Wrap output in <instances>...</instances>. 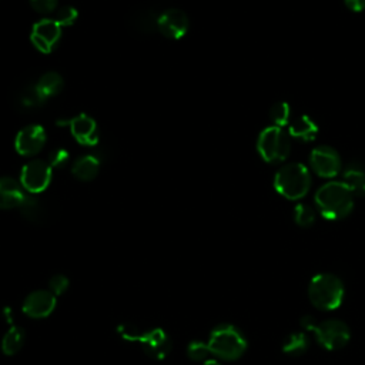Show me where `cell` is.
<instances>
[{
    "label": "cell",
    "mask_w": 365,
    "mask_h": 365,
    "mask_svg": "<svg viewBox=\"0 0 365 365\" xmlns=\"http://www.w3.org/2000/svg\"><path fill=\"white\" fill-rule=\"evenodd\" d=\"M354 194L344 181H329L319 187L315 194V204L327 220H341L354 208Z\"/></svg>",
    "instance_id": "cell-1"
},
{
    "label": "cell",
    "mask_w": 365,
    "mask_h": 365,
    "mask_svg": "<svg viewBox=\"0 0 365 365\" xmlns=\"http://www.w3.org/2000/svg\"><path fill=\"white\" fill-rule=\"evenodd\" d=\"M274 187L287 200H301L311 187L309 170L302 163L285 164L275 173Z\"/></svg>",
    "instance_id": "cell-2"
},
{
    "label": "cell",
    "mask_w": 365,
    "mask_h": 365,
    "mask_svg": "<svg viewBox=\"0 0 365 365\" xmlns=\"http://www.w3.org/2000/svg\"><path fill=\"white\" fill-rule=\"evenodd\" d=\"M208 348L212 355L224 361H235L247 349L244 334L231 324L217 325L208 338Z\"/></svg>",
    "instance_id": "cell-3"
},
{
    "label": "cell",
    "mask_w": 365,
    "mask_h": 365,
    "mask_svg": "<svg viewBox=\"0 0 365 365\" xmlns=\"http://www.w3.org/2000/svg\"><path fill=\"white\" fill-rule=\"evenodd\" d=\"M308 298L311 304L318 309H335L341 305L344 299V284L334 274H317L309 281Z\"/></svg>",
    "instance_id": "cell-4"
},
{
    "label": "cell",
    "mask_w": 365,
    "mask_h": 365,
    "mask_svg": "<svg viewBox=\"0 0 365 365\" xmlns=\"http://www.w3.org/2000/svg\"><path fill=\"white\" fill-rule=\"evenodd\" d=\"M291 135L282 127L269 125L264 128L257 140V150L267 163H278L288 157L291 151Z\"/></svg>",
    "instance_id": "cell-5"
},
{
    "label": "cell",
    "mask_w": 365,
    "mask_h": 365,
    "mask_svg": "<svg viewBox=\"0 0 365 365\" xmlns=\"http://www.w3.org/2000/svg\"><path fill=\"white\" fill-rule=\"evenodd\" d=\"M51 175L53 168L47 160L34 158L23 165L20 173V184L27 192L37 194L50 185Z\"/></svg>",
    "instance_id": "cell-6"
},
{
    "label": "cell",
    "mask_w": 365,
    "mask_h": 365,
    "mask_svg": "<svg viewBox=\"0 0 365 365\" xmlns=\"http://www.w3.org/2000/svg\"><path fill=\"white\" fill-rule=\"evenodd\" d=\"M312 332L315 334L318 344L329 351L345 346L351 338V331L348 325L341 319H325L317 322Z\"/></svg>",
    "instance_id": "cell-7"
},
{
    "label": "cell",
    "mask_w": 365,
    "mask_h": 365,
    "mask_svg": "<svg viewBox=\"0 0 365 365\" xmlns=\"http://www.w3.org/2000/svg\"><path fill=\"white\" fill-rule=\"evenodd\" d=\"M312 171L322 178H334L341 173L342 163L338 151L331 145H317L309 155Z\"/></svg>",
    "instance_id": "cell-8"
},
{
    "label": "cell",
    "mask_w": 365,
    "mask_h": 365,
    "mask_svg": "<svg viewBox=\"0 0 365 365\" xmlns=\"http://www.w3.org/2000/svg\"><path fill=\"white\" fill-rule=\"evenodd\" d=\"M61 29L54 19H41L33 26L30 40L38 51L51 53L60 41Z\"/></svg>",
    "instance_id": "cell-9"
},
{
    "label": "cell",
    "mask_w": 365,
    "mask_h": 365,
    "mask_svg": "<svg viewBox=\"0 0 365 365\" xmlns=\"http://www.w3.org/2000/svg\"><path fill=\"white\" fill-rule=\"evenodd\" d=\"M190 27V20L185 11L177 7H171L158 14L157 30L167 38L178 40L185 36Z\"/></svg>",
    "instance_id": "cell-10"
},
{
    "label": "cell",
    "mask_w": 365,
    "mask_h": 365,
    "mask_svg": "<svg viewBox=\"0 0 365 365\" xmlns=\"http://www.w3.org/2000/svg\"><path fill=\"white\" fill-rule=\"evenodd\" d=\"M46 140L47 135L44 128L38 124H30L17 133L14 138V148L20 155L31 157L43 150Z\"/></svg>",
    "instance_id": "cell-11"
},
{
    "label": "cell",
    "mask_w": 365,
    "mask_h": 365,
    "mask_svg": "<svg viewBox=\"0 0 365 365\" xmlns=\"http://www.w3.org/2000/svg\"><path fill=\"white\" fill-rule=\"evenodd\" d=\"M57 305V298L50 289H37L30 292L23 301V312L34 319L48 317Z\"/></svg>",
    "instance_id": "cell-12"
},
{
    "label": "cell",
    "mask_w": 365,
    "mask_h": 365,
    "mask_svg": "<svg viewBox=\"0 0 365 365\" xmlns=\"http://www.w3.org/2000/svg\"><path fill=\"white\" fill-rule=\"evenodd\" d=\"M68 127L71 135L81 145H94L98 141V130L97 123L93 117L87 114H77L71 120H68Z\"/></svg>",
    "instance_id": "cell-13"
},
{
    "label": "cell",
    "mask_w": 365,
    "mask_h": 365,
    "mask_svg": "<svg viewBox=\"0 0 365 365\" xmlns=\"http://www.w3.org/2000/svg\"><path fill=\"white\" fill-rule=\"evenodd\" d=\"M140 342L144 352L154 359H163L171 351V341L165 334V331L160 328H155L143 334L140 338Z\"/></svg>",
    "instance_id": "cell-14"
},
{
    "label": "cell",
    "mask_w": 365,
    "mask_h": 365,
    "mask_svg": "<svg viewBox=\"0 0 365 365\" xmlns=\"http://www.w3.org/2000/svg\"><path fill=\"white\" fill-rule=\"evenodd\" d=\"M20 181L11 177H0V210L20 208L27 194Z\"/></svg>",
    "instance_id": "cell-15"
},
{
    "label": "cell",
    "mask_w": 365,
    "mask_h": 365,
    "mask_svg": "<svg viewBox=\"0 0 365 365\" xmlns=\"http://www.w3.org/2000/svg\"><path fill=\"white\" fill-rule=\"evenodd\" d=\"M289 135L298 138L301 141H311L315 138L318 133L317 124L305 114L297 115L292 121H289Z\"/></svg>",
    "instance_id": "cell-16"
},
{
    "label": "cell",
    "mask_w": 365,
    "mask_h": 365,
    "mask_svg": "<svg viewBox=\"0 0 365 365\" xmlns=\"http://www.w3.org/2000/svg\"><path fill=\"white\" fill-rule=\"evenodd\" d=\"M98 170H100V161L94 155H81L74 161L71 167L73 175L80 181L94 180L98 174Z\"/></svg>",
    "instance_id": "cell-17"
},
{
    "label": "cell",
    "mask_w": 365,
    "mask_h": 365,
    "mask_svg": "<svg viewBox=\"0 0 365 365\" xmlns=\"http://www.w3.org/2000/svg\"><path fill=\"white\" fill-rule=\"evenodd\" d=\"M63 86H64V80L63 77L56 73V71H47L44 73L36 83V87L37 90L40 91L41 97L44 100L58 94L61 90H63Z\"/></svg>",
    "instance_id": "cell-18"
},
{
    "label": "cell",
    "mask_w": 365,
    "mask_h": 365,
    "mask_svg": "<svg viewBox=\"0 0 365 365\" xmlns=\"http://www.w3.org/2000/svg\"><path fill=\"white\" fill-rule=\"evenodd\" d=\"M26 332L21 327H11L1 339V352L7 356L16 355L24 345Z\"/></svg>",
    "instance_id": "cell-19"
},
{
    "label": "cell",
    "mask_w": 365,
    "mask_h": 365,
    "mask_svg": "<svg viewBox=\"0 0 365 365\" xmlns=\"http://www.w3.org/2000/svg\"><path fill=\"white\" fill-rule=\"evenodd\" d=\"M344 184L354 195H365V171L358 167H349L344 173Z\"/></svg>",
    "instance_id": "cell-20"
},
{
    "label": "cell",
    "mask_w": 365,
    "mask_h": 365,
    "mask_svg": "<svg viewBox=\"0 0 365 365\" xmlns=\"http://www.w3.org/2000/svg\"><path fill=\"white\" fill-rule=\"evenodd\" d=\"M307 349H308V338L304 332H292L284 339L282 351L287 355L298 356V355H302Z\"/></svg>",
    "instance_id": "cell-21"
},
{
    "label": "cell",
    "mask_w": 365,
    "mask_h": 365,
    "mask_svg": "<svg viewBox=\"0 0 365 365\" xmlns=\"http://www.w3.org/2000/svg\"><path fill=\"white\" fill-rule=\"evenodd\" d=\"M44 103V98L41 97L40 91L37 90L36 84H30L24 87L19 94H17V104L19 107L24 110H31Z\"/></svg>",
    "instance_id": "cell-22"
},
{
    "label": "cell",
    "mask_w": 365,
    "mask_h": 365,
    "mask_svg": "<svg viewBox=\"0 0 365 365\" xmlns=\"http://www.w3.org/2000/svg\"><path fill=\"white\" fill-rule=\"evenodd\" d=\"M20 212L27 221L31 222H40L44 218V210L41 204L34 197L30 195H27L24 202L20 205Z\"/></svg>",
    "instance_id": "cell-23"
},
{
    "label": "cell",
    "mask_w": 365,
    "mask_h": 365,
    "mask_svg": "<svg viewBox=\"0 0 365 365\" xmlns=\"http://www.w3.org/2000/svg\"><path fill=\"white\" fill-rule=\"evenodd\" d=\"M269 118L272 120L274 125L282 127L289 123L291 120V108L289 104L285 101H278L275 103L271 110H269Z\"/></svg>",
    "instance_id": "cell-24"
},
{
    "label": "cell",
    "mask_w": 365,
    "mask_h": 365,
    "mask_svg": "<svg viewBox=\"0 0 365 365\" xmlns=\"http://www.w3.org/2000/svg\"><path fill=\"white\" fill-rule=\"evenodd\" d=\"M315 211L308 204H298L294 208V221L302 228H308L315 222Z\"/></svg>",
    "instance_id": "cell-25"
},
{
    "label": "cell",
    "mask_w": 365,
    "mask_h": 365,
    "mask_svg": "<svg viewBox=\"0 0 365 365\" xmlns=\"http://www.w3.org/2000/svg\"><path fill=\"white\" fill-rule=\"evenodd\" d=\"M210 348L208 344L202 342V341H191L187 346V356L194 361V362H201V361H207L208 355H210Z\"/></svg>",
    "instance_id": "cell-26"
},
{
    "label": "cell",
    "mask_w": 365,
    "mask_h": 365,
    "mask_svg": "<svg viewBox=\"0 0 365 365\" xmlns=\"http://www.w3.org/2000/svg\"><path fill=\"white\" fill-rule=\"evenodd\" d=\"M77 16H78V13L73 6H61L56 10L54 20L61 27H68V26L74 24V21L77 20Z\"/></svg>",
    "instance_id": "cell-27"
},
{
    "label": "cell",
    "mask_w": 365,
    "mask_h": 365,
    "mask_svg": "<svg viewBox=\"0 0 365 365\" xmlns=\"http://www.w3.org/2000/svg\"><path fill=\"white\" fill-rule=\"evenodd\" d=\"M68 160V153L64 148H54L47 157V163L51 165V168H61L67 165Z\"/></svg>",
    "instance_id": "cell-28"
},
{
    "label": "cell",
    "mask_w": 365,
    "mask_h": 365,
    "mask_svg": "<svg viewBox=\"0 0 365 365\" xmlns=\"http://www.w3.org/2000/svg\"><path fill=\"white\" fill-rule=\"evenodd\" d=\"M58 0H30V6L40 14H50L57 10Z\"/></svg>",
    "instance_id": "cell-29"
},
{
    "label": "cell",
    "mask_w": 365,
    "mask_h": 365,
    "mask_svg": "<svg viewBox=\"0 0 365 365\" xmlns=\"http://www.w3.org/2000/svg\"><path fill=\"white\" fill-rule=\"evenodd\" d=\"M48 284H50V291L57 297V295H61V294H64V292L67 291L70 282H68L67 277L58 274V275H54V277L50 279Z\"/></svg>",
    "instance_id": "cell-30"
},
{
    "label": "cell",
    "mask_w": 365,
    "mask_h": 365,
    "mask_svg": "<svg viewBox=\"0 0 365 365\" xmlns=\"http://www.w3.org/2000/svg\"><path fill=\"white\" fill-rule=\"evenodd\" d=\"M344 3L354 13H359L365 10V0H344Z\"/></svg>",
    "instance_id": "cell-31"
},
{
    "label": "cell",
    "mask_w": 365,
    "mask_h": 365,
    "mask_svg": "<svg viewBox=\"0 0 365 365\" xmlns=\"http://www.w3.org/2000/svg\"><path fill=\"white\" fill-rule=\"evenodd\" d=\"M301 327L305 329V331H312L314 329V327L317 325V322H315V318L314 317H311V315H304L302 318H301Z\"/></svg>",
    "instance_id": "cell-32"
},
{
    "label": "cell",
    "mask_w": 365,
    "mask_h": 365,
    "mask_svg": "<svg viewBox=\"0 0 365 365\" xmlns=\"http://www.w3.org/2000/svg\"><path fill=\"white\" fill-rule=\"evenodd\" d=\"M202 365H221V364L218 361H215V359H207V361H204Z\"/></svg>",
    "instance_id": "cell-33"
}]
</instances>
